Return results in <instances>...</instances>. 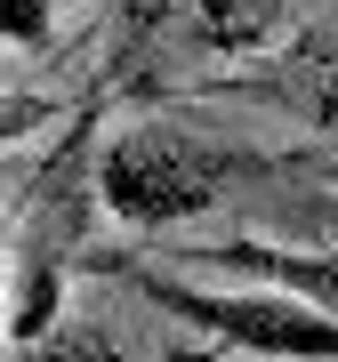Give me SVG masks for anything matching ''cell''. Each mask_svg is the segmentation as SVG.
<instances>
[{"label": "cell", "mask_w": 338, "mask_h": 362, "mask_svg": "<svg viewBox=\"0 0 338 362\" xmlns=\"http://www.w3.org/2000/svg\"><path fill=\"white\" fill-rule=\"evenodd\" d=\"M81 233H89V137L73 129L25 194V233H16V266H8V322H0L16 338V354L57 330V290H65Z\"/></svg>", "instance_id": "7a4b0ae2"}, {"label": "cell", "mask_w": 338, "mask_h": 362, "mask_svg": "<svg viewBox=\"0 0 338 362\" xmlns=\"http://www.w3.org/2000/svg\"><path fill=\"white\" fill-rule=\"evenodd\" d=\"M274 97H282L290 113H306L314 129H330V137H338V57H314L306 73L274 81Z\"/></svg>", "instance_id": "8992f818"}, {"label": "cell", "mask_w": 338, "mask_h": 362, "mask_svg": "<svg viewBox=\"0 0 338 362\" xmlns=\"http://www.w3.org/2000/svg\"><path fill=\"white\" fill-rule=\"evenodd\" d=\"M121 282L145 290L161 314H177V322L226 338L258 362H338V322L282 290H202V282H177V274H153V266H121Z\"/></svg>", "instance_id": "3957f363"}, {"label": "cell", "mask_w": 338, "mask_h": 362, "mask_svg": "<svg viewBox=\"0 0 338 362\" xmlns=\"http://www.w3.org/2000/svg\"><path fill=\"white\" fill-rule=\"evenodd\" d=\"M185 258L250 274L258 290H282V298H298V306H314V314L338 322V250H274V242H258V233H226V242L185 250Z\"/></svg>", "instance_id": "277c9868"}, {"label": "cell", "mask_w": 338, "mask_h": 362, "mask_svg": "<svg viewBox=\"0 0 338 362\" xmlns=\"http://www.w3.org/2000/svg\"><path fill=\"white\" fill-rule=\"evenodd\" d=\"M16 362H121V354H113V338H97V330H49Z\"/></svg>", "instance_id": "ba28073f"}, {"label": "cell", "mask_w": 338, "mask_h": 362, "mask_svg": "<svg viewBox=\"0 0 338 362\" xmlns=\"http://www.w3.org/2000/svg\"><path fill=\"white\" fill-rule=\"evenodd\" d=\"M266 153L226 137H202L185 121H137L97 153V202L121 226H185L202 209H218V194H234L242 177H266Z\"/></svg>", "instance_id": "6da1fadb"}, {"label": "cell", "mask_w": 338, "mask_h": 362, "mask_svg": "<svg viewBox=\"0 0 338 362\" xmlns=\"http://www.w3.org/2000/svg\"><path fill=\"white\" fill-rule=\"evenodd\" d=\"M0 322H8V266H0Z\"/></svg>", "instance_id": "8fae6325"}, {"label": "cell", "mask_w": 338, "mask_h": 362, "mask_svg": "<svg viewBox=\"0 0 338 362\" xmlns=\"http://www.w3.org/2000/svg\"><path fill=\"white\" fill-rule=\"evenodd\" d=\"M169 16H177V0H113V65H121V73L161 40Z\"/></svg>", "instance_id": "52a82bcc"}, {"label": "cell", "mask_w": 338, "mask_h": 362, "mask_svg": "<svg viewBox=\"0 0 338 362\" xmlns=\"http://www.w3.org/2000/svg\"><path fill=\"white\" fill-rule=\"evenodd\" d=\"M274 218H282V233H314V250H338V194H306V202H282Z\"/></svg>", "instance_id": "9c48e42d"}, {"label": "cell", "mask_w": 338, "mask_h": 362, "mask_svg": "<svg viewBox=\"0 0 338 362\" xmlns=\"http://www.w3.org/2000/svg\"><path fill=\"white\" fill-rule=\"evenodd\" d=\"M0 40L40 49V40H49V0H0Z\"/></svg>", "instance_id": "30bf717a"}, {"label": "cell", "mask_w": 338, "mask_h": 362, "mask_svg": "<svg viewBox=\"0 0 338 362\" xmlns=\"http://www.w3.org/2000/svg\"><path fill=\"white\" fill-rule=\"evenodd\" d=\"M202 16V40L226 57H250L258 40H274V25H282V0H194Z\"/></svg>", "instance_id": "5b68a950"}]
</instances>
